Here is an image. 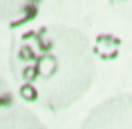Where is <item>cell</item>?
Listing matches in <instances>:
<instances>
[{"mask_svg": "<svg viewBox=\"0 0 132 129\" xmlns=\"http://www.w3.org/2000/svg\"><path fill=\"white\" fill-rule=\"evenodd\" d=\"M123 96L110 98L101 103L88 113L80 129H132V105L127 109Z\"/></svg>", "mask_w": 132, "mask_h": 129, "instance_id": "6da1fadb", "label": "cell"}, {"mask_svg": "<svg viewBox=\"0 0 132 129\" xmlns=\"http://www.w3.org/2000/svg\"><path fill=\"white\" fill-rule=\"evenodd\" d=\"M1 106V129H47L33 111L17 103L12 95H2Z\"/></svg>", "mask_w": 132, "mask_h": 129, "instance_id": "7a4b0ae2", "label": "cell"}]
</instances>
